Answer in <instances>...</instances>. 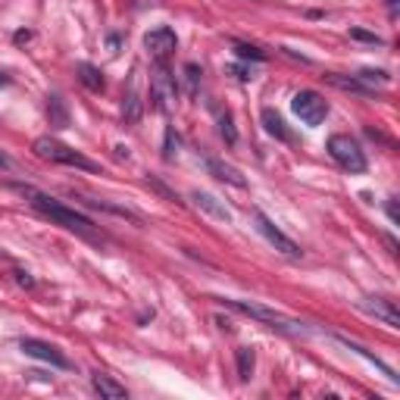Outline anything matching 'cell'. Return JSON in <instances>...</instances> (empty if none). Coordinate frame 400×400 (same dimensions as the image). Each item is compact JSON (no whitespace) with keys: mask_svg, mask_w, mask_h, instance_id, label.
<instances>
[{"mask_svg":"<svg viewBox=\"0 0 400 400\" xmlns=\"http://www.w3.org/2000/svg\"><path fill=\"white\" fill-rule=\"evenodd\" d=\"M388 216H391V222H397V203H394V198L388 200Z\"/></svg>","mask_w":400,"mask_h":400,"instance_id":"f546056e","label":"cell"},{"mask_svg":"<svg viewBox=\"0 0 400 400\" xmlns=\"http://www.w3.org/2000/svg\"><path fill=\"white\" fill-rule=\"evenodd\" d=\"M35 153L41 156V160H50V163H60V166H72V169H82V172H100V166L88 156H82L72 147H66L63 141L44 135V138H35Z\"/></svg>","mask_w":400,"mask_h":400,"instance_id":"3957f363","label":"cell"},{"mask_svg":"<svg viewBox=\"0 0 400 400\" xmlns=\"http://www.w3.org/2000/svg\"><path fill=\"white\" fill-rule=\"evenodd\" d=\"M234 57H238V60H256V63H263L266 53L260 50V47H254V44L238 41V44H234Z\"/></svg>","mask_w":400,"mask_h":400,"instance_id":"603a6c76","label":"cell"},{"mask_svg":"<svg viewBox=\"0 0 400 400\" xmlns=\"http://www.w3.org/2000/svg\"><path fill=\"white\" fill-rule=\"evenodd\" d=\"M328 153H332V160L347 172H366L363 147H360L350 135H332L328 138Z\"/></svg>","mask_w":400,"mask_h":400,"instance_id":"277c9868","label":"cell"},{"mask_svg":"<svg viewBox=\"0 0 400 400\" xmlns=\"http://www.w3.org/2000/svg\"><path fill=\"white\" fill-rule=\"evenodd\" d=\"M200 75H203V69L198 66V63H188V66H185V82H188V97H198V91H200Z\"/></svg>","mask_w":400,"mask_h":400,"instance_id":"7402d4cb","label":"cell"},{"mask_svg":"<svg viewBox=\"0 0 400 400\" xmlns=\"http://www.w3.org/2000/svg\"><path fill=\"white\" fill-rule=\"evenodd\" d=\"M191 200L198 203V210H203L207 216H213L219 219V222H232V210L225 207L219 198H213V194H207V191H194L191 194Z\"/></svg>","mask_w":400,"mask_h":400,"instance_id":"8fae6325","label":"cell"},{"mask_svg":"<svg viewBox=\"0 0 400 400\" xmlns=\"http://www.w3.org/2000/svg\"><path fill=\"white\" fill-rule=\"evenodd\" d=\"M325 82L335 85V88H341V91L363 94V97H372V94H375V88H369L366 82H360L357 75H338V72H332V75H325Z\"/></svg>","mask_w":400,"mask_h":400,"instance_id":"5bb4252c","label":"cell"},{"mask_svg":"<svg viewBox=\"0 0 400 400\" xmlns=\"http://www.w3.org/2000/svg\"><path fill=\"white\" fill-rule=\"evenodd\" d=\"M10 188H13V191H19L22 198H28V203L38 210V213H44L47 219H53V222L63 225V229L78 232V234H85V238H94V222L88 216L78 213V210L66 207L63 200L50 198V194H44V191H38V188H31V185H10Z\"/></svg>","mask_w":400,"mask_h":400,"instance_id":"6da1fadb","label":"cell"},{"mask_svg":"<svg viewBox=\"0 0 400 400\" xmlns=\"http://www.w3.org/2000/svg\"><path fill=\"white\" fill-rule=\"evenodd\" d=\"M207 169L213 172L219 182H229V185H234V188H247V178L241 175V172L234 169V166H229V163L216 160V156H210V160H207Z\"/></svg>","mask_w":400,"mask_h":400,"instance_id":"4fadbf2b","label":"cell"},{"mask_svg":"<svg viewBox=\"0 0 400 400\" xmlns=\"http://www.w3.org/2000/svg\"><path fill=\"white\" fill-rule=\"evenodd\" d=\"M151 97H153V107L160 109V113H169V107L175 104V97H178V85H175V75L169 72L166 63H153Z\"/></svg>","mask_w":400,"mask_h":400,"instance_id":"5b68a950","label":"cell"},{"mask_svg":"<svg viewBox=\"0 0 400 400\" xmlns=\"http://www.w3.org/2000/svg\"><path fill=\"white\" fill-rule=\"evenodd\" d=\"M47 119H50L53 129H66L69 125V109L63 104L60 94H50V97H47Z\"/></svg>","mask_w":400,"mask_h":400,"instance_id":"d6986e66","label":"cell"},{"mask_svg":"<svg viewBox=\"0 0 400 400\" xmlns=\"http://www.w3.org/2000/svg\"><path fill=\"white\" fill-rule=\"evenodd\" d=\"M78 82L85 85L88 91H94V94H100L104 91V72H100L97 66H91V63H78Z\"/></svg>","mask_w":400,"mask_h":400,"instance_id":"ac0fdd59","label":"cell"},{"mask_svg":"<svg viewBox=\"0 0 400 400\" xmlns=\"http://www.w3.org/2000/svg\"><path fill=\"white\" fill-rule=\"evenodd\" d=\"M338 341H341V344H344V347H347V350H354V354H360V357H366V360H369V363H372V366H379V369H382V372H385V375H388V379H391V382H397V375H394V372H391V366H385V363H382V360H379V357H375V354H369V350H366V347H363V344H357V341H350V338H344V335H338Z\"/></svg>","mask_w":400,"mask_h":400,"instance_id":"ffe728a7","label":"cell"},{"mask_svg":"<svg viewBox=\"0 0 400 400\" xmlns=\"http://www.w3.org/2000/svg\"><path fill=\"white\" fill-rule=\"evenodd\" d=\"M291 109H294V116L303 125H323L325 116H328L325 97L323 94H316V91H297L291 97Z\"/></svg>","mask_w":400,"mask_h":400,"instance_id":"8992f818","label":"cell"},{"mask_svg":"<svg viewBox=\"0 0 400 400\" xmlns=\"http://www.w3.org/2000/svg\"><path fill=\"white\" fill-rule=\"evenodd\" d=\"M369 316H375V319H382L385 325H391V328H400V313H397V307H394V301H388V297H366L363 303H360Z\"/></svg>","mask_w":400,"mask_h":400,"instance_id":"30bf717a","label":"cell"},{"mask_svg":"<svg viewBox=\"0 0 400 400\" xmlns=\"http://www.w3.org/2000/svg\"><path fill=\"white\" fill-rule=\"evenodd\" d=\"M144 47H147V53L153 57V63H166L172 53H175L178 38H175V31H172L169 26H160V28H151L144 35Z\"/></svg>","mask_w":400,"mask_h":400,"instance_id":"ba28073f","label":"cell"},{"mask_svg":"<svg viewBox=\"0 0 400 400\" xmlns=\"http://www.w3.org/2000/svg\"><path fill=\"white\" fill-rule=\"evenodd\" d=\"M16 281H19V285H26V288H31V285H35V279H31L28 272H16Z\"/></svg>","mask_w":400,"mask_h":400,"instance_id":"f1b7e54d","label":"cell"},{"mask_svg":"<svg viewBox=\"0 0 400 400\" xmlns=\"http://www.w3.org/2000/svg\"><path fill=\"white\" fill-rule=\"evenodd\" d=\"M350 38H354V41H366V44H385L375 31H363V28H350Z\"/></svg>","mask_w":400,"mask_h":400,"instance_id":"484cf974","label":"cell"},{"mask_svg":"<svg viewBox=\"0 0 400 400\" xmlns=\"http://www.w3.org/2000/svg\"><path fill=\"white\" fill-rule=\"evenodd\" d=\"M213 116H216V129H219V135H222L225 144H238V129H234V119H232V113L229 109H222V107H216L213 104Z\"/></svg>","mask_w":400,"mask_h":400,"instance_id":"e0dca14e","label":"cell"},{"mask_svg":"<svg viewBox=\"0 0 400 400\" xmlns=\"http://www.w3.org/2000/svg\"><path fill=\"white\" fill-rule=\"evenodd\" d=\"M91 388L97 391L100 397H107V400H125L129 397V391H125V385H119L116 379H109V375H104V372H97L91 379Z\"/></svg>","mask_w":400,"mask_h":400,"instance_id":"7c38bea8","label":"cell"},{"mask_svg":"<svg viewBox=\"0 0 400 400\" xmlns=\"http://www.w3.org/2000/svg\"><path fill=\"white\" fill-rule=\"evenodd\" d=\"M254 219H256V229H260V234H263L266 241H269L272 247L279 250V254H285L288 260H301V256H303V250L297 247V241H291V238H288V234L281 232L279 225H276L269 216L263 213V210H256V213H254Z\"/></svg>","mask_w":400,"mask_h":400,"instance_id":"52a82bcc","label":"cell"},{"mask_svg":"<svg viewBox=\"0 0 400 400\" xmlns=\"http://www.w3.org/2000/svg\"><path fill=\"white\" fill-rule=\"evenodd\" d=\"M260 119H263V129H266V135H272L276 141H291V131L285 129V119L276 113L272 107H266L263 113H260Z\"/></svg>","mask_w":400,"mask_h":400,"instance_id":"9a60e30c","label":"cell"},{"mask_svg":"<svg viewBox=\"0 0 400 400\" xmlns=\"http://www.w3.org/2000/svg\"><path fill=\"white\" fill-rule=\"evenodd\" d=\"M178 153V135L172 129H166V144H163V160H175Z\"/></svg>","mask_w":400,"mask_h":400,"instance_id":"d4e9b609","label":"cell"},{"mask_svg":"<svg viewBox=\"0 0 400 400\" xmlns=\"http://www.w3.org/2000/svg\"><path fill=\"white\" fill-rule=\"evenodd\" d=\"M232 72L241 78V82H247V78H254V69H247V66H232Z\"/></svg>","mask_w":400,"mask_h":400,"instance_id":"83f0119b","label":"cell"},{"mask_svg":"<svg viewBox=\"0 0 400 400\" xmlns=\"http://www.w3.org/2000/svg\"><path fill=\"white\" fill-rule=\"evenodd\" d=\"M141 116H144V100H141V94L135 88H131L122 97V119H125V125H138Z\"/></svg>","mask_w":400,"mask_h":400,"instance_id":"2e32d148","label":"cell"},{"mask_svg":"<svg viewBox=\"0 0 400 400\" xmlns=\"http://www.w3.org/2000/svg\"><path fill=\"white\" fill-rule=\"evenodd\" d=\"M0 85H10V78H6L4 72H0Z\"/></svg>","mask_w":400,"mask_h":400,"instance_id":"1f68e13d","label":"cell"},{"mask_svg":"<svg viewBox=\"0 0 400 400\" xmlns=\"http://www.w3.org/2000/svg\"><path fill=\"white\" fill-rule=\"evenodd\" d=\"M234 363H238V379L247 382L250 375H254V366H256L254 347H238V350H234Z\"/></svg>","mask_w":400,"mask_h":400,"instance_id":"44dd1931","label":"cell"},{"mask_svg":"<svg viewBox=\"0 0 400 400\" xmlns=\"http://www.w3.org/2000/svg\"><path fill=\"white\" fill-rule=\"evenodd\" d=\"M19 350L26 357H35V360H41V363H50L53 369H69V360L60 354L57 347H53V344H47V341H38V338H22L19 341Z\"/></svg>","mask_w":400,"mask_h":400,"instance_id":"9c48e42d","label":"cell"},{"mask_svg":"<svg viewBox=\"0 0 400 400\" xmlns=\"http://www.w3.org/2000/svg\"><path fill=\"white\" fill-rule=\"evenodd\" d=\"M147 185H151V188H153V191H160V194H163V198H166V200H172V203H182V200H178V194H172V191H169V188H166V185H163V182H156V178H153V175H151V178H147Z\"/></svg>","mask_w":400,"mask_h":400,"instance_id":"4316f807","label":"cell"},{"mask_svg":"<svg viewBox=\"0 0 400 400\" xmlns=\"http://www.w3.org/2000/svg\"><path fill=\"white\" fill-rule=\"evenodd\" d=\"M213 301H219L225 310H234V313H241V316L256 319V323L281 328V332H303V323H297V319L285 316V313H279V310L263 307V303H256V301H232V297H213Z\"/></svg>","mask_w":400,"mask_h":400,"instance_id":"7a4b0ae2","label":"cell"},{"mask_svg":"<svg viewBox=\"0 0 400 400\" xmlns=\"http://www.w3.org/2000/svg\"><path fill=\"white\" fill-rule=\"evenodd\" d=\"M360 82H366L369 88H375V85H388L391 82V75L388 72H382V69H363V72L357 75Z\"/></svg>","mask_w":400,"mask_h":400,"instance_id":"cb8c5ba5","label":"cell"},{"mask_svg":"<svg viewBox=\"0 0 400 400\" xmlns=\"http://www.w3.org/2000/svg\"><path fill=\"white\" fill-rule=\"evenodd\" d=\"M0 169H10V156H6L4 151H0Z\"/></svg>","mask_w":400,"mask_h":400,"instance_id":"4dcf8cb0","label":"cell"}]
</instances>
